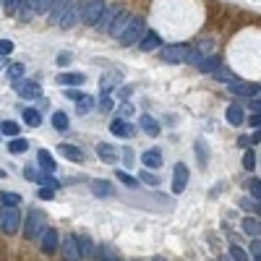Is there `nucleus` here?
<instances>
[{
    "label": "nucleus",
    "instance_id": "nucleus-1",
    "mask_svg": "<svg viewBox=\"0 0 261 261\" xmlns=\"http://www.w3.org/2000/svg\"><path fill=\"white\" fill-rule=\"evenodd\" d=\"M144 32H146V24H144V19H141V16H131V21L126 24V29L120 32L118 42L123 44V47H131V44H139V39L144 37Z\"/></svg>",
    "mask_w": 261,
    "mask_h": 261
},
{
    "label": "nucleus",
    "instance_id": "nucleus-2",
    "mask_svg": "<svg viewBox=\"0 0 261 261\" xmlns=\"http://www.w3.org/2000/svg\"><path fill=\"white\" fill-rule=\"evenodd\" d=\"M44 230H47V214L39 212V209H32L26 214V227H24L26 240H37Z\"/></svg>",
    "mask_w": 261,
    "mask_h": 261
},
{
    "label": "nucleus",
    "instance_id": "nucleus-3",
    "mask_svg": "<svg viewBox=\"0 0 261 261\" xmlns=\"http://www.w3.org/2000/svg\"><path fill=\"white\" fill-rule=\"evenodd\" d=\"M19 225H21V214H19L16 206H3L0 209V230H3L6 235L19 233Z\"/></svg>",
    "mask_w": 261,
    "mask_h": 261
},
{
    "label": "nucleus",
    "instance_id": "nucleus-4",
    "mask_svg": "<svg viewBox=\"0 0 261 261\" xmlns=\"http://www.w3.org/2000/svg\"><path fill=\"white\" fill-rule=\"evenodd\" d=\"M105 0H84V11H81V24L84 26H97V21L102 19L105 11Z\"/></svg>",
    "mask_w": 261,
    "mask_h": 261
},
{
    "label": "nucleus",
    "instance_id": "nucleus-5",
    "mask_svg": "<svg viewBox=\"0 0 261 261\" xmlns=\"http://www.w3.org/2000/svg\"><path fill=\"white\" fill-rule=\"evenodd\" d=\"M81 11H84V3H73L63 16H60V21H58V26L60 29H73L76 24H81Z\"/></svg>",
    "mask_w": 261,
    "mask_h": 261
},
{
    "label": "nucleus",
    "instance_id": "nucleus-6",
    "mask_svg": "<svg viewBox=\"0 0 261 261\" xmlns=\"http://www.w3.org/2000/svg\"><path fill=\"white\" fill-rule=\"evenodd\" d=\"M58 245H60L58 230H55V227H47V230L39 235V248H42V253H55Z\"/></svg>",
    "mask_w": 261,
    "mask_h": 261
},
{
    "label": "nucleus",
    "instance_id": "nucleus-7",
    "mask_svg": "<svg viewBox=\"0 0 261 261\" xmlns=\"http://www.w3.org/2000/svg\"><path fill=\"white\" fill-rule=\"evenodd\" d=\"M120 11H123L120 6H105L102 19L97 21V26H94V29H99L102 34H107V32H110V26H113V21L118 19V13H120Z\"/></svg>",
    "mask_w": 261,
    "mask_h": 261
},
{
    "label": "nucleus",
    "instance_id": "nucleus-8",
    "mask_svg": "<svg viewBox=\"0 0 261 261\" xmlns=\"http://www.w3.org/2000/svg\"><path fill=\"white\" fill-rule=\"evenodd\" d=\"M227 89L233 91L235 97H258V84H245V81H233V84H227Z\"/></svg>",
    "mask_w": 261,
    "mask_h": 261
},
{
    "label": "nucleus",
    "instance_id": "nucleus-9",
    "mask_svg": "<svg viewBox=\"0 0 261 261\" xmlns=\"http://www.w3.org/2000/svg\"><path fill=\"white\" fill-rule=\"evenodd\" d=\"M188 186V167L178 162L175 165V173H173V193H183Z\"/></svg>",
    "mask_w": 261,
    "mask_h": 261
},
{
    "label": "nucleus",
    "instance_id": "nucleus-10",
    "mask_svg": "<svg viewBox=\"0 0 261 261\" xmlns=\"http://www.w3.org/2000/svg\"><path fill=\"white\" fill-rule=\"evenodd\" d=\"M188 47L186 44H170V47H162V60L165 63H183Z\"/></svg>",
    "mask_w": 261,
    "mask_h": 261
},
{
    "label": "nucleus",
    "instance_id": "nucleus-11",
    "mask_svg": "<svg viewBox=\"0 0 261 261\" xmlns=\"http://www.w3.org/2000/svg\"><path fill=\"white\" fill-rule=\"evenodd\" d=\"M55 81H58V86L73 89V86H81V84L86 81V76H84V73H79V71H68V73H60Z\"/></svg>",
    "mask_w": 261,
    "mask_h": 261
},
{
    "label": "nucleus",
    "instance_id": "nucleus-12",
    "mask_svg": "<svg viewBox=\"0 0 261 261\" xmlns=\"http://www.w3.org/2000/svg\"><path fill=\"white\" fill-rule=\"evenodd\" d=\"M60 248H63V261H81L79 245H76V235H66V240L60 243Z\"/></svg>",
    "mask_w": 261,
    "mask_h": 261
},
{
    "label": "nucleus",
    "instance_id": "nucleus-13",
    "mask_svg": "<svg viewBox=\"0 0 261 261\" xmlns=\"http://www.w3.org/2000/svg\"><path fill=\"white\" fill-rule=\"evenodd\" d=\"M16 91L24 99H42V86L37 81H26V84H13Z\"/></svg>",
    "mask_w": 261,
    "mask_h": 261
},
{
    "label": "nucleus",
    "instance_id": "nucleus-14",
    "mask_svg": "<svg viewBox=\"0 0 261 261\" xmlns=\"http://www.w3.org/2000/svg\"><path fill=\"white\" fill-rule=\"evenodd\" d=\"M76 245H79V253H81V258H84V256H86V258H94V253H97V248H94V240H91L86 233L76 235Z\"/></svg>",
    "mask_w": 261,
    "mask_h": 261
},
{
    "label": "nucleus",
    "instance_id": "nucleus-15",
    "mask_svg": "<svg viewBox=\"0 0 261 261\" xmlns=\"http://www.w3.org/2000/svg\"><path fill=\"white\" fill-rule=\"evenodd\" d=\"M110 133L120 136V139H133V133H136V128L131 126L128 120H113V123H110Z\"/></svg>",
    "mask_w": 261,
    "mask_h": 261
},
{
    "label": "nucleus",
    "instance_id": "nucleus-16",
    "mask_svg": "<svg viewBox=\"0 0 261 261\" xmlns=\"http://www.w3.org/2000/svg\"><path fill=\"white\" fill-rule=\"evenodd\" d=\"M71 6H73V0H55L53 8L47 11V21H50V24H58L60 16H63V13H66Z\"/></svg>",
    "mask_w": 261,
    "mask_h": 261
},
{
    "label": "nucleus",
    "instance_id": "nucleus-17",
    "mask_svg": "<svg viewBox=\"0 0 261 261\" xmlns=\"http://www.w3.org/2000/svg\"><path fill=\"white\" fill-rule=\"evenodd\" d=\"M162 44V37L157 34V32H144V37L139 39V47L144 50V53H151V50H157Z\"/></svg>",
    "mask_w": 261,
    "mask_h": 261
},
{
    "label": "nucleus",
    "instance_id": "nucleus-18",
    "mask_svg": "<svg viewBox=\"0 0 261 261\" xmlns=\"http://www.w3.org/2000/svg\"><path fill=\"white\" fill-rule=\"evenodd\" d=\"M220 66H222V58H220V55H204V58L196 63V68L201 71V73H212V71H217Z\"/></svg>",
    "mask_w": 261,
    "mask_h": 261
},
{
    "label": "nucleus",
    "instance_id": "nucleus-19",
    "mask_svg": "<svg viewBox=\"0 0 261 261\" xmlns=\"http://www.w3.org/2000/svg\"><path fill=\"white\" fill-rule=\"evenodd\" d=\"M94 261H123V258H120V253L113 248L110 243H102L97 248V253H94Z\"/></svg>",
    "mask_w": 261,
    "mask_h": 261
},
{
    "label": "nucleus",
    "instance_id": "nucleus-20",
    "mask_svg": "<svg viewBox=\"0 0 261 261\" xmlns=\"http://www.w3.org/2000/svg\"><path fill=\"white\" fill-rule=\"evenodd\" d=\"M141 162L149 167V170H157V167H162V151L160 149H146L141 154Z\"/></svg>",
    "mask_w": 261,
    "mask_h": 261
},
{
    "label": "nucleus",
    "instance_id": "nucleus-21",
    "mask_svg": "<svg viewBox=\"0 0 261 261\" xmlns=\"http://www.w3.org/2000/svg\"><path fill=\"white\" fill-rule=\"evenodd\" d=\"M58 149H60V154H63L66 160H71V162H84V160H86V157H84V151H81L79 146H71V144H60Z\"/></svg>",
    "mask_w": 261,
    "mask_h": 261
},
{
    "label": "nucleus",
    "instance_id": "nucleus-22",
    "mask_svg": "<svg viewBox=\"0 0 261 261\" xmlns=\"http://www.w3.org/2000/svg\"><path fill=\"white\" fill-rule=\"evenodd\" d=\"M128 21H131V13L120 11V13H118V19L113 21V26H110V32H107V34H110V37H120V32L126 29V24H128Z\"/></svg>",
    "mask_w": 261,
    "mask_h": 261
},
{
    "label": "nucleus",
    "instance_id": "nucleus-23",
    "mask_svg": "<svg viewBox=\"0 0 261 261\" xmlns=\"http://www.w3.org/2000/svg\"><path fill=\"white\" fill-rule=\"evenodd\" d=\"M97 154H99V160H102V162L110 165V162H115V160H118L120 151H118L115 146H110V144H97Z\"/></svg>",
    "mask_w": 261,
    "mask_h": 261
},
{
    "label": "nucleus",
    "instance_id": "nucleus-24",
    "mask_svg": "<svg viewBox=\"0 0 261 261\" xmlns=\"http://www.w3.org/2000/svg\"><path fill=\"white\" fill-rule=\"evenodd\" d=\"M37 3H39V0H21L19 19H21V21H32V16L37 13Z\"/></svg>",
    "mask_w": 261,
    "mask_h": 261
},
{
    "label": "nucleus",
    "instance_id": "nucleus-25",
    "mask_svg": "<svg viewBox=\"0 0 261 261\" xmlns=\"http://www.w3.org/2000/svg\"><path fill=\"white\" fill-rule=\"evenodd\" d=\"M37 162H39V167H42L44 173H53V170H55V165H58L47 149H39V151H37Z\"/></svg>",
    "mask_w": 261,
    "mask_h": 261
},
{
    "label": "nucleus",
    "instance_id": "nucleus-26",
    "mask_svg": "<svg viewBox=\"0 0 261 261\" xmlns=\"http://www.w3.org/2000/svg\"><path fill=\"white\" fill-rule=\"evenodd\" d=\"M225 115H227V123H230V126H240V123H245V118H243V107H240V105H230Z\"/></svg>",
    "mask_w": 261,
    "mask_h": 261
},
{
    "label": "nucleus",
    "instance_id": "nucleus-27",
    "mask_svg": "<svg viewBox=\"0 0 261 261\" xmlns=\"http://www.w3.org/2000/svg\"><path fill=\"white\" fill-rule=\"evenodd\" d=\"M139 120H141V131H144V133H149V136H160V123L151 118V115H141Z\"/></svg>",
    "mask_w": 261,
    "mask_h": 261
},
{
    "label": "nucleus",
    "instance_id": "nucleus-28",
    "mask_svg": "<svg viewBox=\"0 0 261 261\" xmlns=\"http://www.w3.org/2000/svg\"><path fill=\"white\" fill-rule=\"evenodd\" d=\"M24 123L29 128H39V123H42L39 110H34V107H24Z\"/></svg>",
    "mask_w": 261,
    "mask_h": 261
},
{
    "label": "nucleus",
    "instance_id": "nucleus-29",
    "mask_svg": "<svg viewBox=\"0 0 261 261\" xmlns=\"http://www.w3.org/2000/svg\"><path fill=\"white\" fill-rule=\"evenodd\" d=\"M97 107V102H94V97H89V94H84L79 102H76V113L79 115H86V113H91Z\"/></svg>",
    "mask_w": 261,
    "mask_h": 261
},
{
    "label": "nucleus",
    "instance_id": "nucleus-30",
    "mask_svg": "<svg viewBox=\"0 0 261 261\" xmlns=\"http://www.w3.org/2000/svg\"><path fill=\"white\" fill-rule=\"evenodd\" d=\"M118 86V76H110V73H105L102 76V81H99V94H113V89Z\"/></svg>",
    "mask_w": 261,
    "mask_h": 261
},
{
    "label": "nucleus",
    "instance_id": "nucleus-31",
    "mask_svg": "<svg viewBox=\"0 0 261 261\" xmlns=\"http://www.w3.org/2000/svg\"><path fill=\"white\" fill-rule=\"evenodd\" d=\"M0 204H3V206H19L21 196L13 193V191H0Z\"/></svg>",
    "mask_w": 261,
    "mask_h": 261
},
{
    "label": "nucleus",
    "instance_id": "nucleus-32",
    "mask_svg": "<svg viewBox=\"0 0 261 261\" xmlns=\"http://www.w3.org/2000/svg\"><path fill=\"white\" fill-rule=\"evenodd\" d=\"M53 126H55V131H68V115L63 110H55L53 113Z\"/></svg>",
    "mask_w": 261,
    "mask_h": 261
},
{
    "label": "nucleus",
    "instance_id": "nucleus-33",
    "mask_svg": "<svg viewBox=\"0 0 261 261\" xmlns=\"http://www.w3.org/2000/svg\"><path fill=\"white\" fill-rule=\"evenodd\" d=\"M212 76H214V79H217V81H222V84H233V79H238V76H233V71H230V68H217V71H212Z\"/></svg>",
    "mask_w": 261,
    "mask_h": 261
},
{
    "label": "nucleus",
    "instance_id": "nucleus-34",
    "mask_svg": "<svg viewBox=\"0 0 261 261\" xmlns=\"http://www.w3.org/2000/svg\"><path fill=\"white\" fill-rule=\"evenodd\" d=\"M243 233H248L251 238H258V217H245L243 220Z\"/></svg>",
    "mask_w": 261,
    "mask_h": 261
},
{
    "label": "nucleus",
    "instance_id": "nucleus-35",
    "mask_svg": "<svg viewBox=\"0 0 261 261\" xmlns=\"http://www.w3.org/2000/svg\"><path fill=\"white\" fill-rule=\"evenodd\" d=\"M91 191H94L97 196H113V186L107 180H94L91 183Z\"/></svg>",
    "mask_w": 261,
    "mask_h": 261
},
{
    "label": "nucleus",
    "instance_id": "nucleus-36",
    "mask_svg": "<svg viewBox=\"0 0 261 261\" xmlns=\"http://www.w3.org/2000/svg\"><path fill=\"white\" fill-rule=\"evenodd\" d=\"M0 136H13V139H16V136H19V123L3 120V123H0Z\"/></svg>",
    "mask_w": 261,
    "mask_h": 261
},
{
    "label": "nucleus",
    "instance_id": "nucleus-37",
    "mask_svg": "<svg viewBox=\"0 0 261 261\" xmlns=\"http://www.w3.org/2000/svg\"><path fill=\"white\" fill-rule=\"evenodd\" d=\"M24 73H26V68H24L21 63H13V66H8V71H6V76H8V79H11L13 84H16Z\"/></svg>",
    "mask_w": 261,
    "mask_h": 261
},
{
    "label": "nucleus",
    "instance_id": "nucleus-38",
    "mask_svg": "<svg viewBox=\"0 0 261 261\" xmlns=\"http://www.w3.org/2000/svg\"><path fill=\"white\" fill-rule=\"evenodd\" d=\"M115 178L123 183V186H128V188H136V186H139V180H136L131 173H126V170H118V173H115Z\"/></svg>",
    "mask_w": 261,
    "mask_h": 261
},
{
    "label": "nucleus",
    "instance_id": "nucleus-39",
    "mask_svg": "<svg viewBox=\"0 0 261 261\" xmlns=\"http://www.w3.org/2000/svg\"><path fill=\"white\" fill-rule=\"evenodd\" d=\"M8 149H11V154H24V151L29 149V141H24V139H19V136H16V139L8 144Z\"/></svg>",
    "mask_w": 261,
    "mask_h": 261
},
{
    "label": "nucleus",
    "instance_id": "nucleus-40",
    "mask_svg": "<svg viewBox=\"0 0 261 261\" xmlns=\"http://www.w3.org/2000/svg\"><path fill=\"white\" fill-rule=\"evenodd\" d=\"M204 55L198 53V47H188V53H186V58H183V63H188V66H196L198 60H201Z\"/></svg>",
    "mask_w": 261,
    "mask_h": 261
},
{
    "label": "nucleus",
    "instance_id": "nucleus-41",
    "mask_svg": "<svg viewBox=\"0 0 261 261\" xmlns=\"http://www.w3.org/2000/svg\"><path fill=\"white\" fill-rule=\"evenodd\" d=\"M37 183H42V188H50V191H55L58 186H60V183H58V178H53V175H47V173H44V175H39V180Z\"/></svg>",
    "mask_w": 261,
    "mask_h": 261
},
{
    "label": "nucleus",
    "instance_id": "nucleus-42",
    "mask_svg": "<svg viewBox=\"0 0 261 261\" xmlns=\"http://www.w3.org/2000/svg\"><path fill=\"white\" fill-rule=\"evenodd\" d=\"M3 8H6V16H16L21 8V0H3Z\"/></svg>",
    "mask_w": 261,
    "mask_h": 261
},
{
    "label": "nucleus",
    "instance_id": "nucleus-43",
    "mask_svg": "<svg viewBox=\"0 0 261 261\" xmlns=\"http://www.w3.org/2000/svg\"><path fill=\"white\" fill-rule=\"evenodd\" d=\"M248 193L256 198V201L261 198V180H258V178H251V180H248Z\"/></svg>",
    "mask_w": 261,
    "mask_h": 261
},
{
    "label": "nucleus",
    "instance_id": "nucleus-44",
    "mask_svg": "<svg viewBox=\"0 0 261 261\" xmlns=\"http://www.w3.org/2000/svg\"><path fill=\"white\" fill-rule=\"evenodd\" d=\"M243 167H245V170H253V167H256V151L253 149H248L243 154Z\"/></svg>",
    "mask_w": 261,
    "mask_h": 261
},
{
    "label": "nucleus",
    "instance_id": "nucleus-45",
    "mask_svg": "<svg viewBox=\"0 0 261 261\" xmlns=\"http://www.w3.org/2000/svg\"><path fill=\"white\" fill-rule=\"evenodd\" d=\"M115 107V99H113V94H102V99H99V110L102 113H110Z\"/></svg>",
    "mask_w": 261,
    "mask_h": 261
},
{
    "label": "nucleus",
    "instance_id": "nucleus-46",
    "mask_svg": "<svg viewBox=\"0 0 261 261\" xmlns=\"http://www.w3.org/2000/svg\"><path fill=\"white\" fill-rule=\"evenodd\" d=\"M139 180L146 183V186H157V183H160V178H157L154 173H149V170H144V173L139 175Z\"/></svg>",
    "mask_w": 261,
    "mask_h": 261
},
{
    "label": "nucleus",
    "instance_id": "nucleus-47",
    "mask_svg": "<svg viewBox=\"0 0 261 261\" xmlns=\"http://www.w3.org/2000/svg\"><path fill=\"white\" fill-rule=\"evenodd\" d=\"M11 53H13V42H11V39H0V58L6 60Z\"/></svg>",
    "mask_w": 261,
    "mask_h": 261
},
{
    "label": "nucleus",
    "instance_id": "nucleus-48",
    "mask_svg": "<svg viewBox=\"0 0 261 261\" xmlns=\"http://www.w3.org/2000/svg\"><path fill=\"white\" fill-rule=\"evenodd\" d=\"M248 251H251V256H253V258H261V240H258V238H253V240H251Z\"/></svg>",
    "mask_w": 261,
    "mask_h": 261
},
{
    "label": "nucleus",
    "instance_id": "nucleus-49",
    "mask_svg": "<svg viewBox=\"0 0 261 261\" xmlns=\"http://www.w3.org/2000/svg\"><path fill=\"white\" fill-rule=\"evenodd\" d=\"M240 206H243V209H248V212H256V214H258V201H256V198H243Z\"/></svg>",
    "mask_w": 261,
    "mask_h": 261
},
{
    "label": "nucleus",
    "instance_id": "nucleus-50",
    "mask_svg": "<svg viewBox=\"0 0 261 261\" xmlns=\"http://www.w3.org/2000/svg\"><path fill=\"white\" fill-rule=\"evenodd\" d=\"M53 3H55V0H39V3H37V13H47L53 8Z\"/></svg>",
    "mask_w": 261,
    "mask_h": 261
},
{
    "label": "nucleus",
    "instance_id": "nucleus-51",
    "mask_svg": "<svg viewBox=\"0 0 261 261\" xmlns=\"http://www.w3.org/2000/svg\"><path fill=\"white\" fill-rule=\"evenodd\" d=\"M230 256H233L235 261H245V251L238 248V245H233V248H230Z\"/></svg>",
    "mask_w": 261,
    "mask_h": 261
},
{
    "label": "nucleus",
    "instance_id": "nucleus-52",
    "mask_svg": "<svg viewBox=\"0 0 261 261\" xmlns=\"http://www.w3.org/2000/svg\"><path fill=\"white\" fill-rule=\"evenodd\" d=\"M24 178H26V180H34V183H37V180H39V173L34 170V167H24Z\"/></svg>",
    "mask_w": 261,
    "mask_h": 261
},
{
    "label": "nucleus",
    "instance_id": "nucleus-53",
    "mask_svg": "<svg viewBox=\"0 0 261 261\" xmlns=\"http://www.w3.org/2000/svg\"><path fill=\"white\" fill-rule=\"evenodd\" d=\"M248 126H251L253 131H258V126H261V113H253V115L248 118Z\"/></svg>",
    "mask_w": 261,
    "mask_h": 261
},
{
    "label": "nucleus",
    "instance_id": "nucleus-54",
    "mask_svg": "<svg viewBox=\"0 0 261 261\" xmlns=\"http://www.w3.org/2000/svg\"><path fill=\"white\" fill-rule=\"evenodd\" d=\"M71 60H73V55H71V53H60V55H58V66H68Z\"/></svg>",
    "mask_w": 261,
    "mask_h": 261
},
{
    "label": "nucleus",
    "instance_id": "nucleus-55",
    "mask_svg": "<svg viewBox=\"0 0 261 261\" xmlns=\"http://www.w3.org/2000/svg\"><path fill=\"white\" fill-rule=\"evenodd\" d=\"M120 154H123V160H126V165H133V149H131V146H126Z\"/></svg>",
    "mask_w": 261,
    "mask_h": 261
},
{
    "label": "nucleus",
    "instance_id": "nucleus-56",
    "mask_svg": "<svg viewBox=\"0 0 261 261\" xmlns=\"http://www.w3.org/2000/svg\"><path fill=\"white\" fill-rule=\"evenodd\" d=\"M128 115H133V105L131 102H126V105L120 107V118H128Z\"/></svg>",
    "mask_w": 261,
    "mask_h": 261
},
{
    "label": "nucleus",
    "instance_id": "nucleus-57",
    "mask_svg": "<svg viewBox=\"0 0 261 261\" xmlns=\"http://www.w3.org/2000/svg\"><path fill=\"white\" fill-rule=\"evenodd\" d=\"M53 196H55V191H50V188H39V198H42V201H50Z\"/></svg>",
    "mask_w": 261,
    "mask_h": 261
},
{
    "label": "nucleus",
    "instance_id": "nucleus-58",
    "mask_svg": "<svg viewBox=\"0 0 261 261\" xmlns=\"http://www.w3.org/2000/svg\"><path fill=\"white\" fill-rule=\"evenodd\" d=\"M66 94H68V99H73V102H79V99L84 97V94H81V91H76V89H68V91H66Z\"/></svg>",
    "mask_w": 261,
    "mask_h": 261
},
{
    "label": "nucleus",
    "instance_id": "nucleus-59",
    "mask_svg": "<svg viewBox=\"0 0 261 261\" xmlns=\"http://www.w3.org/2000/svg\"><path fill=\"white\" fill-rule=\"evenodd\" d=\"M248 105H251V110H253V113H258V110H261V102H258V97H251V102H248Z\"/></svg>",
    "mask_w": 261,
    "mask_h": 261
},
{
    "label": "nucleus",
    "instance_id": "nucleus-60",
    "mask_svg": "<svg viewBox=\"0 0 261 261\" xmlns=\"http://www.w3.org/2000/svg\"><path fill=\"white\" fill-rule=\"evenodd\" d=\"M258 139H261V133H258V131H253V136L248 139V144H258Z\"/></svg>",
    "mask_w": 261,
    "mask_h": 261
},
{
    "label": "nucleus",
    "instance_id": "nucleus-61",
    "mask_svg": "<svg viewBox=\"0 0 261 261\" xmlns=\"http://www.w3.org/2000/svg\"><path fill=\"white\" fill-rule=\"evenodd\" d=\"M3 66H6V60H3V58H0V68H3Z\"/></svg>",
    "mask_w": 261,
    "mask_h": 261
},
{
    "label": "nucleus",
    "instance_id": "nucleus-62",
    "mask_svg": "<svg viewBox=\"0 0 261 261\" xmlns=\"http://www.w3.org/2000/svg\"><path fill=\"white\" fill-rule=\"evenodd\" d=\"M151 261H165V258H162V256H157V258H151Z\"/></svg>",
    "mask_w": 261,
    "mask_h": 261
},
{
    "label": "nucleus",
    "instance_id": "nucleus-63",
    "mask_svg": "<svg viewBox=\"0 0 261 261\" xmlns=\"http://www.w3.org/2000/svg\"><path fill=\"white\" fill-rule=\"evenodd\" d=\"M136 261H139V258H136Z\"/></svg>",
    "mask_w": 261,
    "mask_h": 261
}]
</instances>
